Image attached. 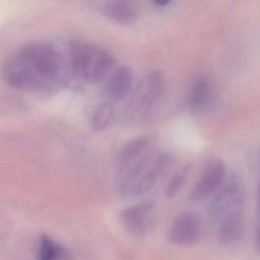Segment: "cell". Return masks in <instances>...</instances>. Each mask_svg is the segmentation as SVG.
I'll list each match as a JSON object with an SVG mask.
<instances>
[{
  "label": "cell",
  "mask_w": 260,
  "mask_h": 260,
  "mask_svg": "<svg viewBox=\"0 0 260 260\" xmlns=\"http://www.w3.org/2000/svg\"><path fill=\"white\" fill-rule=\"evenodd\" d=\"M2 75L12 87L22 90H49L64 76V61L58 50L46 43L28 44L4 63Z\"/></svg>",
  "instance_id": "6da1fadb"
},
{
  "label": "cell",
  "mask_w": 260,
  "mask_h": 260,
  "mask_svg": "<svg viewBox=\"0 0 260 260\" xmlns=\"http://www.w3.org/2000/svg\"><path fill=\"white\" fill-rule=\"evenodd\" d=\"M174 157L167 152H154L129 166L116 169V187L123 196L142 195L156 184L169 171Z\"/></svg>",
  "instance_id": "7a4b0ae2"
},
{
  "label": "cell",
  "mask_w": 260,
  "mask_h": 260,
  "mask_svg": "<svg viewBox=\"0 0 260 260\" xmlns=\"http://www.w3.org/2000/svg\"><path fill=\"white\" fill-rule=\"evenodd\" d=\"M69 61L74 72L89 82L101 81L108 77L115 65V58L109 51L83 41L70 44Z\"/></svg>",
  "instance_id": "3957f363"
},
{
  "label": "cell",
  "mask_w": 260,
  "mask_h": 260,
  "mask_svg": "<svg viewBox=\"0 0 260 260\" xmlns=\"http://www.w3.org/2000/svg\"><path fill=\"white\" fill-rule=\"evenodd\" d=\"M166 93V77L160 70L147 72L137 83L128 102L125 116L130 121L146 118L161 102Z\"/></svg>",
  "instance_id": "277c9868"
},
{
  "label": "cell",
  "mask_w": 260,
  "mask_h": 260,
  "mask_svg": "<svg viewBox=\"0 0 260 260\" xmlns=\"http://www.w3.org/2000/svg\"><path fill=\"white\" fill-rule=\"evenodd\" d=\"M246 188L242 177L238 174L226 176L222 185L212 195L209 205V212L216 218L241 210L245 201Z\"/></svg>",
  "instance_id": "5b68a950"
},
{
  "label": "cell",
  "mask_w": 260,
  "mask_h": 260,
  "mask_svg": "<svg viewBox=\"0 0 260 260\" xmlns=\"http://www.w3.org/2000/svg\"><path fill=\"white\" fill-rule=\"evenodd\" d=\"M226 176V168L223 160L219 157L209 158L192 188L189 199L192 201H201L212 196L222 185Z\"/></svg>",
  "instance_id": "8992f818"
},
{
  "label": "cell",
  "mask_w": 260,
  "mask_h": 260,
  "mask_svg": "<svg viewBox=\"0 0 260 260\" xmlns=\"http://www.w3.org/2000/svg\"><path fill=\"white\" fill-rule=\"evenodd\" d=\"M154 215V203L150 200H143L123 209L121 212V221L130 233L142 235L152 224Z\"/></svg>",
  "instance_id": "52a82bcc"
},
{
  "label": "cell",
  "mask_w": 260,
  "mask_h": 260,
  "mask_svg": "<svg viewBox=\"0 0 260 260\" xmlns=\"http://www.w3.org/2000/svg\"><path fill=\"white\" fill-rule=\"evenodd\" d=\"M201 233L200 217L194 211H184L176 217L170 232V241L178 246L194 244Z\"/></svg>",
  "instance_id": "ba28073f"
},
{
  "label": "cell",
  "mask_w": 260,
  "mask_h": 260,
  "mask_svg": "<svg viewBox=\"0 0 260 260\" xmlns=\"http://www.w3.org/2000/svg\"><path fill=\"white\" fill-rule=\"evenodd\" d=\"M133 85V72L130 67L121 65L115 68L105 85V93L111 102H117L124 99Z\"/></svg>",
  "instance_id": "9c48e42d"
},
{
  "label": "cell",
  "mask_w": 260,
  "mask_h": 260,
  "mask_svg": "<svg viewBox=\"0 0 260 260\" xmlns=\"http://www.w3.org/2000/svg\"><path fill=\"white\" fill-rule=\"evenodd\" d=\"M214 99V87L211 80L205 76L200 75L196 77L190 87L188 94L189 106L193 111L204 112L207 111Z\"/></svg>",
  "instance_id": "30bf717a"
},
{
  "label": "cell",
  "mask_w": 260,
  "mask_h": 260,
  "mask_svg": "<svg viewBox=\"0 0 260 260\" xmlns=\"http://www.w3.org/2000/svg\"><path fill=\"white\" fill-rule=\"evenodd\" d=\"M151 151H153V149L148 136L141 135L134 137L127 141L120 149L117 156L116 169L136 162L149 154Z\"/></svg>",
  "instance_id": "8fae6325"
},
{
  "label": "cell",
  "mask_w": 260,
  "mask_h": 260,
  "mask_svg": "<svg viewBox=\"0 0 260 260\" xmlns=\"http://www.w3.org/2000/svg\"><path fill=\"white\" fill-rule=\"evenodd\" d=\"M244 233V218L242 209L233 211L220 218L218 226V240L224 244H232L239 241Z\"/></svg>",
  "instance_id": "7c38bea8"
},
{
  "label": "cell",
  "mask_w": 260,
  "mask_h": 260,
  "mask_svg": "<svg viewBox=\"0 0 260 260\" xmlns=\"http://www.w3.org/2000/svg\"><path fill=\"white\" fill-rule=\"evenodd\" d=\"M102 10L109 18L123 24L132 23L138 17V8L134 3L129 1L117 0L107 2L104 4Z\"/></svg>",
  "instance_id": "4fadbf2b"
},
{
  "label": "cell",
  "mask_w": 260,
  "mask_h": 260,
  "mask_svg": "<svg viewBox=\"0 0 260 260\" xmlns=\"http://www.w3.org/2000/svg\"><path fill=\"white\" fill-rule=\"evenodd\" d=\"M38 260H68L66 252L50 238L44 237L39 246Z\"/></svg>",
  "instance_id": "5bb4252c"
},
{
  "label": "cell",
  "mask_w": 260,
  "mask_h": 260,
  "mask_svg": "<svg viewBox=\"0 0 260 260\" xmlns=\"http://www.w3.org/2000/svg\"><path fill=\"white\" fill-rule=\"evenodd\" d=\"M115 117V108L111 102H106L100 105L92 114L91 127L94 130H103L107 128Z\"/></svg>",
  "instance_id": "9a60e30c"
},
{
  "label": "cell",
  "mask_w": 260,
  "mask_h": 260,
  "mask_svg": "<svg viewBox=\"0 0 260 260\" xmlns=\"http://www.w3.org/2000/svg\"><path fill=\"white\" fill-rule=\"evenodd\" d=\"M189 170H190V166L185 165L173 175V177L170 179V181L166 187V190H165L167 197L172 198L177 195V193L181 190L183 184L186 181Z\"/></svg>",
  "instance_id": "2e32d148"
},
{
  "label": "cell",
  "mask_w": 260,
  "mask_h": 260,
  "mask_svg": "<svg viewBox=\"0 0 260 260\" xmlns=\"http://www.w3.org/2000/svg\"><path fill=\"white\" fill-rule=\"evenodd\" d=\"M171 1L170 0H166V1H154L153 2V5L155 7H159V8H166L168 7L169 5H171Z\"/></svg>",
  "instance_id": "e0dca14e"
},
{
  "label": "cell",
  "mask_w": 260,
  "mask_h": 260,
  "mask_svg": "<svg viewBox=\"0 0 260 260\" xmlns=\"http://www.w3.org/2000/svg\"><path fill=\"white\" fill-rule=\"evenodd\" d=\"M255 246H256V249H257L258 253L260 254V226H259V229L257 230V233H256V239H255Z\"/></svg>",
  "instance_id": "ac0fdd59"
},
{
  "label": "cell",
  "mask_w": 260,
  "mask_h": 260,
  "mask_svg": "<svg viewBox=\"0 0 260 260\" xmlns=\"http://www.w3.org/2000/svg\"><path fill=\"white\" fill-rule=\"evenodd\" d=\"M258 211L260 212V184H259V192H258Z\"/></svg>",
  "instance_id": "d6986e66"
}]
</instances>
